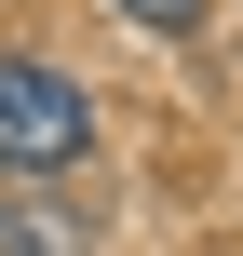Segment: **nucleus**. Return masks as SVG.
Instances as JSON below:
<instances>
[{"mask_svg":"<svg viewBox=\"0 0 243 256\" xmlns=\"http://www.w3.org/2000/svg\"><path fill=\"white\" fill-rule=\"evenodd\" d=\"M81 148H95L81 81H68V68H41V54H0V176H14V189H54Z\"/></svg>","mask_w":243,"mask_h":256,"instance_id":"nucleus-1","label":"nucleus"},{"mask_svg":"<svg viewBox=\"0 0 243 256\" xmlns=\"http://www.w3.org/2000/svg\"><path fill=\"white\" fill-rule=\"evenodd\" d=\"M0 256H95V216L54 189H0Z\"/></svg>","mask_w":243,"mask_h":256,"instance_id":"nucleus-2","label":"nucleus"},{"mask_svg":"<svg viewBox=\"0 0 243 256\" xmlns=\"http://www.w3.org/2000/svg\"><path fill=\"white\" fill-rule=\"evenodd\" d=\"M122 14H149V27H176V40L203 27V0H122Z\"/></svg>","mask_w":243,"mask_h":256,"instance_id":"nucleus-3","label":"nucleus"}]
</instances>
